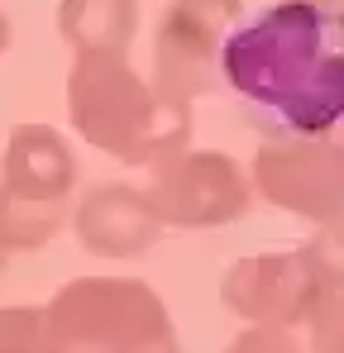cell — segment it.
<instances>
[{"mask_svg": "<svg viewBox=\"0 0 344 353\" xmlns=\"http://www.w3.org/2000/svg\"><path fill=\"white\" fill-rule=\"evenodd\" d=\"M325 301L311 258L296 248H268L239 258L220 282V305L254 330H296Z\"/></svg>", "mask_w": 344, "mask_h": 353, "instance_id": "8", "label": "cell"}, {"mask_svg": "<svg viewBox=\"0 0 344 353\" xmlns=\"http://www.w3.org/2000/svg\"><path fill=\"white\" fill-rule=\"evenodd\" d=\"M67 119L124 168H158L191 148V110L158 96L124 53H77L67 72Z\"/></svg>", "mask_w": 344, "mask_h": 353, "instance_id": "2", "label": "cell"}, {"mask_svg": "<svg viewBox=\"0 0 344 353\" xmlns=\"http://www.w3.org/2000/svg\"><path fill=\"white\" fill-rule=\"evenodd\" d=\"M340 129H344V124H340Z\"/></svg>", "mask_w": 344, "mask_h": 353, "instance_id": "18", "label": "cell"}, {"mask_svg": "<svg viewBox=\"0 0 344 353\" xmlns=\"http://www.w3.org/2000/svg\"><path fill=\"white\" fill-rule=\"evenodd\" d=\"M0 353H67L48 305H0Z\"/></svg>", "mask_w": 344, "mask_h": 353, "instance_id": "11", "label": "cell"}, {"mask_svg": "<svg viewBox=\"0 0 344 353\" xmlns=\"http://www.w3.org/2000/svg\"><path fill=\"white\" fill-rule=\"evenodd\" d=\"M306 349L311 353H344V296H325L306 320Z\"/></svg>", "mask_w": 344, "mask_h": 353, "instance_id": "13", "label": "cell"}, {"mask_svg": "<svg viewBox=\"0 0 344 353\" xmlns=\"http://www.w3.org/2000/svg\"><path fill=\"white\" fill-rule=\"evenodd\" d=\"M144 196L163 230H225L239 225L258 201L249 168H239L220 148H187L158 163Z\"/></svg>", "mask_w": 344, "mask_h": 353, "instance_id": "5", "label": "cell"}, {"mask_svg": "<svg viewBox=\"0 0 344 353\" xmlns=\"http://www.w3.org/2000/svg\"><path fill=\"white\" fill-rule=\"evenodd\" d=\"M220 86L263 139H316L344 124V10L273 0L234 24Z\"/></svg>", "mask_w": 344, "mask_h": 353, "instance_id": "1", "label": "cell"}, {"mask_svg": "<svg viewBox=\"0 0 344 353\" xmlns=\"http://www.w3.org/2000/svg\"><path fill=\"white\" fill-rule=\"evenodd\" d=\"M244 19V0H168L153 29V86L172 105L211 96L220 86V53L234 24Z\"/></svg>", "mask_w": 344, "mask_h": 353, "instance_id": "6", "label": "cell"}, {"mask_svg": "<svg viewBox=\"0 0 344 353\" xmlns=\"http://www.w3.org/2000/svg\"><path fill=\"white\" fill-rule=\"evenodd\" d=\"M48 315L67 353H182L163 296L139 277H72Z\"/></svg>", "mask_w": 344, "mask_h": 353, "instance_id": "3", "label": "cell"}, {"mask_svg": "<svg viewBox=\"0 0 344 353\" xmlns=\"http://www.w3.org/2000/svg\"><path fill=\"white\" fill-rule=\"evenodd\" d=\"M139 29V0H62L57 34L72 53H129Z\"/></svg>", "mask_w": 344, "mask_h": 353, "instance_id": "10", "label": "cell"}, {"mask_svg": "<svg viewBox=\"0 0 344 353\" xmlns=\"http://www.w3.org/2000/svg\"><path fill=\"white\" fill-rule=\"evenodd\" d=\"M5 48H10V19L0 14V53H5Z\"/></svg>", "mask_w": 344, "mask_h": 353, "instance_id": "15", "label": "cell"}, {"mask_svg": "<svg viewBox=\"0 0 344 353\" xmlns=\"http://www.w3.org/2000/svg\"><path fill=\"white\" fill-rule=\"evenodd\" d=\"M311 5H325V10H344V0H311Z\"/></svg>", "mask_w": 344, "mask_h": 353, "instance_id": "16", "label": "cell"}, {"mask_svg": "<svg viewBox=\"0 0 344 353\" xmlns=\"http://www.w3.org/2000/svg\"><path fill=\"white\" fill-rule=\"evenodd\" d=\"M72 234L91 258H139L163 239V220L153 215L144 186L129 181H101L91 191H82V201L72 205Z\"/></svg>", "mask_w": 344, "mask_h": 353, "instance_id": "9", "label": "cell"}, {"mask_svg": "<svg viewBox=\"0 0 344 353\" xmlns=\"http://www.w3.org/2000/svg\"><path fill=\"white\" fill-rule=\"evenodd\" d=\"M225 353H311V349L296 344L292 330H254V325H244Z\"/></svg>", "mask_w": 344, "mask_h": 353, "instance_id": "14", "label": "cell"}, {"mask_svg": "<svg viewBox=\"0 0 344 353\" xmlns=\"http://www.w3.org/2000/svg\"><path fill=\"white\" fill-rule=\"evenodd\" d=\"M301 253L311 258L325 296H344V220L340 225H321L316 234L301 243Z\"/></svg>", "mask_w": 344, "mask_h": 353, "instance_id": "12", "label": "cell"}, {"mask_svg": "<svg viewBox=\"0 0 344 353\" xmlns=\"http://www.w3.org/2000/svg\"><path fill=\"white\" fill-rule=\"evenodd\" d=\"M77 181V153L53 124H15L0 153V248H44L67 220Z\"/></svg>", "mask_w": 344, "mask_h": 353, "instance_id": "4", "label": "cell"}, {"mask_svg": "<svg viewBox=\"0 0 344 353\" xmlns=\"http://www.w3.org/2000/svg\"><path fill=\"white\" fill-rule=\"evenodd\" d=\"M254 191L296 220H344V129L316 139H263L254 153Z\"/></svg>", "mask_w": 344, "mask_h": 353, "instance_id": "7", "label": "cell"}, {"mask_svg": "<svg viewBox=\"0 0 344 353\" xmlns=\"http://www.w3.org/2000/svg\"><path fill=\"white\" fill-rule=\"evenodd\" d=\"M5 258H10V253H5V248H0V272H5Z\"/></svg>", "mask_w": 344, "mask_h": 353, "instance_id": "17", "label": "cell"}]
</instances>
